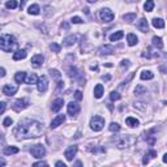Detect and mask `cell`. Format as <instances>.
Segmentation results:
<instances>
[{"mask_svg": "<svg viewBox=\"0 0 167 167\" xmlns=\"http://www.w3.org/2000/svg\"><path fill=\"white\" fill-rule=\"evenodd\" d=\"M63 105H64V99H63V98H58V99H55V101L52 102L51 110H52L54 112H59L60 109L63 107Z\"/></svg>", "mask_w": 167, "mask_h": 167, "instance_id": "14", "label": "cell"}, {"mask_svg": "<svg viewBox=\"0 0 167 167\" xmlns=\"http://www.w3.org/2000/svg\"><path fill=\"white\" fill-rule=\"evenodd\" d=\"M125 123H127V125H129V127H138L140 125V121L137 120L136 118H132V116H129V118H127L125 119Z\"/></svg>", "mask_w": 167, "mask_h": 167, "instance_id": "23", "label": "cell"}, {"mask_svg": "<svg viewBox=\"0 0 167 167\" xmlns=\"http://www.w3.org/2000/svg\"><path fill=\"white\" fill-rule=\"evenodd\" d=\"M27 12H29V14H39V12H41V9H39V5L38 4H33V5L29 7V9H27Z\"/></svg>", "mask_w": 167, "mask_h": 167, "instance_id": "30", "label": "cell"}, {"mask_svg": "<svg viewBox=\"0 0 167 167\" xmlns=\"http://www.w3.org/2000/svg\"><path fill=\"white\" fill-rule=\"evenodd\" d=\"M131 65V63H129V60H121V63H120V67L121 68H128V67Z\"/></svg>", "mask_w": 167, "mask_h": 167, "instance_id": "42", "label": "cell"}, {"mask_svg": "<svg viewBox=\"0 0 167 167\" xmlns=\"http://www.w3.org/2000/svg\"><path fill=\"white\" fill-rule=\"evenodd\" d=\"M50 49H51V51H54V52H60V51H61V46L58 45V43H51Z\"/></svg>", "mask_w": 167, "mask_h": 167, "instance_id": "38", "label": "cell"}, {"mask_svg": "<svg viewBox=\"0 0 167 167\" xmlns=\"http://www.w3.org/2000/svg\"><path fill=\"white\" fill-rule=\"evenodd\" d=\"M26 58V51L25 50H17L16 52L13 54V60L17 61V60H22V59Z\"/></svg>", "mask_w": 167, "mask_h": 167, "instance_id": "17", "label": "cell"}, {"mask_svg": "<svg viewBox=\"0 0 167 167\" xmlns=\"http://www.w3.org/2000/svg\"><path fill=\"white\" fill-rule=\"evenodd\" d=\"M98 0H87V3H97Z\"/></svg>", "mask_w": 167, "mask_h": 167, "instance_id": "55", "label": "cell"}, {"mask_svg": "<svg viewBox=\"0 0 167 167\" xmlns=\"http://www.w3.org/2000/svg\"><path fill=\"white\" fill-rule=\"evenodd\" d=\"M61 26H63V27H64V29H68V27H69V26H68V24H63V25H61Z\"/></svg>", "mask_w": 167, "mask_h": 167, "instance_id": "54", "label": "cell"}, {"mask_svg": "<svg viewBox=\"0 0 167 167\" xmlns=\"http://www.w3.org/2000/svg\"><path fill=\"white\" fill-rule=\"evenodd\" d=\"M72 22H73V24H82L84 21H82L80 17H73V18H72Z\"/></svg>", "mask_w": 167, "mask_h": 167, "instance_id": "44", "label": "cell"}, {"mask_svg": "<svg viewBox=\"0 0 167 167\" xmlns=\"http://www.w3.org/2000/svg\"><path fill=\"white\" fill-rule=\"evenodd\" d=\"M127 42H128V45H129V46H136V45H137V42H138V38H137L134 34L131 33V34L127 35Z\"/></svg>", "mask_w": 167, "mask_h": 167, "instance_id": "22", "label": "cell"}, {"mask_svg": "<svg viewBox=\"0 0 167 167\" xmlns=\"http://www.w3.org/2000/svg\"><path fill=\"white\" fill-rule=\"evenodd\" d=\"M26 2H27V0H21V3H20V8H21V9H24V7H25Z\"/></svg>", "mask_w": 167, "mask_h": 167, "instance_id": "48", "label": "cell"}, {"mask_svg": "<svg viewBox=\"0 0 167 167\" xmlns=\"http://www.w3.org/2000/svg\"><path fill=\"white\" fill-rule=\"evenodd\" d=\"M43 128L42 124L33 119H22L14 127L13 136L17 140H25V138H37L42 134Z\"/></svg>", "mask_w": 167, "mask_h": 167, "instance_id": "1", "label": "cell"}, {"mask_svg": "<svg viewBox=\"0 0 167 167\" xmlns=\"http://www.w3.org/2000/svg\"><path fill=\"white\" fill-rule=\"evenodd\" d=\"M105 127V119L101 116H93L90 120V128L94 131V132H99V131L103 129Z\"/></svg>", "mask_w": 167, "mask_h": 167, "instance_id": "3", "label": "cell"}, {"mask_svg": "<svg viewBox=\"0 0 167 167\" xmlns=\"http://www.w3.org/2000/svg\"><path fill=\"white\" fill-rule=\"evenodd\" d=\"M20 152L18 148H16V146H7L5 149H4V154L5 156H11V154H17Z\"/></svg>", "mask_w": 167, "mask_h": 167, "instance_id": "28", "label": "cell"}, {"mask_svg": "<svg viewBox=\"0 0 167 167\" xmlns=\"http://www.w3.org/2000/svg\"><path fill=\"white\" fill-rule=\"evenodd\" d=\"M38 82V77H37V74H34V73H31L29 77L26 78V84H29V85H34V84H37Z\"/></svg>", "mask_w": 167, "mask_h": 167, "instance_id": "31", "label": "cell"}, {"mask_svg": "<svg viewBox=\"0 0 167 167\" xmlns=\"http://www.w3.org/2000/svg\"><path fill=\"white\" fill-rule=\"evenodd\" d=\"M50 73H51V76H52L55 80H60V77H61V74H60V72H59L58 69H50Z\"/></svg>", "mask_w": 167, "mask_h": 167, "instance_id": "37", "label": "cell"}, {"mask_svg": "<svg viewBox=\"0 0 167 167\" xmlns=\"http://www.w3.org/2000/svg\"><path fill=\"white\" fill-rule=\"evenodd\" d=\"M99 17H101V20L103 22H111L115 17V14L112 13V11L109 9V8H103V9H101V12H99Z\"/></svg>", "mask_w": 167, "mask_h": 167, "instance_id": "4", "label": "cell"}, {"mask_svg": "<svg viewBox=\"0 0 167 167\" xmlns=\"http://www.w3.org/2000/svg\"><path fill=\"white\" fill-rule=\"evenodd\" d=\"M114 52H115V49L112 46H110V45H105V46H102L101 49H99V54H101V55H111Z\"/></svg>", "mask_w": 167, "mask_h": 167, "instance_id": "15", "label": "cell"}, {"mask_svg": "<svg viewBox=\"0 0 167 167\" xmlns=\"http://www.w3.org/2000/svg\"><path fill=\"white\" fill-rule=\"evenodd\" d=\"M140 77H141V80H152V78L154 77V73L152 72V71H142Z\"/></svg>", "mask_w": 167, "mask_h": 167, "instance_id": "27", "label": "cell"}, {"mask_svg": "<svg viewBox=\"0 0 167 167\" xmlns=\"http://www.w3.org/2000/svg\"><path fill=\"white\" fill-rule=\"evenodd\" d=\"M110 78H111L110 74H106V76H102V80H103V81H109Z\"/></svg>", "mask_w": 167, "mask_h": 167, "instance_id": "49", "label": "cell"}, {"mask_svg": "<svg viewBox=\"0 0 167 167\" xmlns=\"http://www.w3.org/2000/svg\"><path fill=\"white\" fill-rule=\"evenodd\" d=\"M37 86H38V90L41 91V93H46L47 91V87H49V80H47V77L45 76V74L38 78Z\"/></svg>", "mask_w": 167, "mask_h": 167, "instance_id": "7", "label": "cell"}, {"mask_svg": "<svg viewBox=\"0 0 167 167\" xmlns=\"http://www.w3.org/2000/svg\"><path fill=\"white\" fill-rule=\"evenodd\" d=\"M159 71L162 73H167V65H161L159 67Z\"/></svg>", "mask_w": 167, "mask_h": 167, "instance_id": "47", "label": "cell"}, {"mask_svg": "<svg viewBox=\"0 0 167 167\" xmlns=\"http://www.w3.org/2000/svg\"><path fill=\"white\" fill-rule=\"evenodd\" d=\"M68 76L71 78H77V77H81V73L78 72V69L76 68V67H71V68L68 69Z\"/></svg>", "mask_w": 167, "mask_h": 167, "instance_id": "21", "label": "cell"}, {"mask_svg": "<svg viewBox=\"0 0 167 167\" xmlns=\"http://www.w3.org/2000/svg\"><path fill=\"white\" fill-rule=\"evenodd\" d=\"M137 29L141 30L142 33H146V31L149 30V25H148V21H146V18H141L140 21L137 24Z\"/></svg>", "mask_w": 167, "mask_h": 167, "instance_id": "16", "label": "cell"}, {"mask_svg": "<svg viewBox=\"0 0 167 167\" xmlns=\"http://www.w3.org/2000/svg\"><path fill=\"white\" fill-rule=\"evenodd\" d=\"M0 76H2V77H4V76H5V69H4V68H2V69H0Z\"/></svg>", "mask_w": 167, "mask_h": 167, "instance_id": "50", "label": "cell"}, {"mask_svg": "<svg viewBox=\"0 0 167 167\" xmlns=\"http://www.w3.org/2000/svg\"><path fill=\"white\" fill-rule=\"evenodd\" d=\"M17 90H18V86L17 85H12V84H8V85H5L3 87V94H5V95H14L16 93H17Z\"/></svg>", "mask_w": 167, "mask_h": 167, "instance_id": "9", "label": "cell"}, {"mask_svg": "<svg viewBox=\"0 0 167 167\" xmlns=\"http://www.w3.org/2000/svg\"><path fill=\"white\" fill-rule=\"evenodd\" d=\"M125 2H128V3H137L138 0H125Z\"/></svg>", "mask_w": 167, "mask_h": 167, "instance_id": "53", "label": "cell"}, {"mask_svg": "<svg viewBox=\"0 0 167 167\" xmlns=\"http://www.w3.org/2000/svg\"><path fill=\"white\" fill-rule=\"evenodd\" d=\"M78 112H80V106H78L76 102H71V103H68V114H69V115L74 116V115H77Z\"/></svg>", "mask_w": 167, "mask_h": 167, "instance_id": "13", "label": "cell"}, {"mask_svg": "<svg viewBox=\"0 0 167 167\" xmlns=\"http://www.w3.org/2000/svg\"><path fill=\"white\" fill-rule=\"evenodd\" d=\"M43 60H45V58H43V55L38 54V55H34L33 58H31V65L34 67V68H39V67H42L43 64Z\"/></svg>", "mask_w": 167, "mask_h": 167, "instance_id": "11", "label": "cell"}, {"mask_svg": "<svg viewBox=\"0 0 167 167\" xmlns=\"http://www.w3.org/2000/svg\"><path fill=\"white\" fill-rule=\"evenodd\" d=\"M163 162H165V163H167V153L163 156Z\"/></svg>", "mask_w": 167, "mask_h": 167, "instance_id": "52", "label": "cell"}, {"mask_svg": "<svg viewBox=\"0 0 167 167\" xmlns=\"http://www.w3.org/2000/svg\"><path fill=\"white\" fill-rule=\"evenodd\" d=\"M5 7L8 9H16V8L18 7V3L16 2V0H9V2L5 3Z\"/></svg>", "mask_w": 167, "mask_h": 167, "instance_id": "36", "label": "cell"}, {"mask_svg": "<svg viewBox=\"0 0 167 167\" xmlns=\"http://www.w3.org/2000/svg\"><path fill=\"white\" fill-rule=\"evenodd\" d=\"M123 20L127 22H132L136 20V13H127V14L123 16Z\"/></svg>", "mask_w": 167, "mask_h": 167, "instance_id": "33", "label": "cell"}, {"mask_svg": "<svg viewBox=\"0 0 167 167\" xmlns=\"http://www.w3.org/2000/svg\"><path fill=\"white\" fill-rule=\"evenodd\" d=\"M156 157H157V152H156V150H149V152L145 154L144 159H142V163H144V165H148L150 158H156Z\"/></svg>", "mask_w": 167, "mask_h": 167, "instance_id": "19", "label": "cell"}, {"mask_svg": "<svg viewBox=\"0 0 167 167\" xmlns=\"http://www.w3.org/2000/svg\"><path fill=\"white\" fill-rule=\"evenodd\" d=\"M145 93H146V87L142 86V85H137L136 89H134V94H136V95H142Z\"/></svg>", "mask_w": 167, "mask_h": 167, "instance_id": "35", "label": "cell"}, {"mask_svg": "<svg viewBox=\"0 0 167 167\" xmlns=\"http://www.w3.org/2000/svg\"><path fill=\"white\" fill-rule=\"evenodd\" d=\"M12 124H13V120H12L11 118H5V119H4V121H3V125L4 127H9Z\"/></svg>", "mask_w": 167, "mask_h": 167, "instance_id": "41", "label": "cell"}, {"mask_svg": "<svg viewBox=\"0 0 167 167\" xmlns=\"http://www.w3.org/2000/svg\"><path fill=\"white\" fill-rule=\"evenodd\" d=\"M65 121V115L64 114H60V115H58L56 118H54L52 119V121H51V129H55V128H58L59 125H61Z\"/></svg>", "mask_w": 167, "mask_h": 167, "instance_id": "8", "label": "cell"}, {"mask_svg": "<svg viewBox=\"0 0 167 167\" xmlns=\"http://www.w3.org/2000/svg\"><path fill=\"white\" fill-rule=\"evenodd\" d=\"M123 37H124V33H123L121 30H119V31H116V33L110 35V41L111 42H116V41H119V39H121Z\"/></svg>", "mask_w": 167, "mask_h": 167, "instance_id": "24", "label": "cell"}, {"mask_svg": "<svg viewBox=\"0 0 167 167\" xmlns=\"http://www.w3.org/2000/svg\"><path fill=\"white\" fill-rule=\"evenodd\" d=\"M110 98H111V101H119V99L121 98V95L118 93V91H111V94H110Z\"/></svg>", "mask_w": 167, "mask_h": 167, "instance_id": "40", "label": "cell"}, {"mask_svg": "<svg viewBox=\"0 0 167 167\" xmlns=\"http://www.w3.org/2000/svg\"><path fill=\"white\" fill-rule=\"evenodd\" d=\"M0 105H2V109H0V114H4V111H5V105H7V103H5V102H2Z\"/></svg>", "mask_w": 167, "mask_h": 167, "instance_id": "46", "label": "cell"}, {"mask_svg": "<svg viewBox=\"0 0 167 167\" xmlns=\"http://www.w3.org/2000/svg\"><path fill=\"white\" fill-rule=\"evenodd\" d=\"M116 146L119 149H124L129 146V137L128 136H121L119 140L116 141Z\"/></svg>", "mask_w": 167, "mask_h": 167, "instance_id": "12", "label": "cell"}, {"mask_svg": "<svg viewBox=\"0 0 167 167\" xmlns=\"http://www.w3.org/2000/svg\"><path fill=\"white\" fill-rule=\"evenodd\" d=\"M77 154V146H69L68 149L65 150V153H64V156H65V158H67V161H73V158H74V156Z\"/></svg>", "mask_w": 167, "mask_h": 167, "instance_id": "10", "label": "cell"}, {"mask_svg": "<svg viewBox=\"0 0 167 167\" xmlns=\"http://www.w3.org/2000/svg\"><path fill=\"white\" fill-rule=\"evenodd\" d=\"M153 8H154V2H153V0H146V3L144 4V9L146 12H152Z\"/></svg>", "mask_w": 167, "mask_h": 167, "instance_id": "32", "label": "cell"}, {"mask_svg": "<svg viewBox=\"0 0 167 167\" xmlns=\"http://www.w3.org/2000/svg\"><path fill=\"white\" fill-rule=\"evenodd\" d=\"M33 166H34V167H38V166H47V163H46V162H43V161H41V162H35Z\"/></svg>", "mask_w": 167, "mask_h": 167, "instance_id": "45", "label": "cell"}, {"mask_svg": "<svg viewBox=\"0 0 167 167\" xmlns=\"http://www.w3.org/2000/svg\"><path fill=\"white\" fill-rule=\"evenodd\" d=\"M56 166H59V167H65V163H63V162H56Z\"/></svg>", "mask_w": 167, "mask_h": 167, "instance_id": "51", "label": "cell"}, {"mask_svg": "<svg viewBox=\"0 0 167 167\" xmlns=\"http://www.w3.org/2000/svg\"><path fill=\"white\" fill-rule=\"evenodd\" d=\"M74 98H76L77 101H81V99H82V93L80 90H76V93H74Z\"/></svg>", "mask_w": 167, "mask_h": 167, "instance_id": "43", "label": "cell"}, {"mask_svg": "<svg viewBox=\"0 0 167 167\" xmlns=\"http://www.w3.org/2000/svg\"><path fill=\"white\" fill-rule=\"evenodd\" d=\"M27 105H29V102H27L26 99H17V101L13 102L12 109H13L16 112H20V111H22L24 109H26Z\"/></svg>", "mask_w": 167, "mask_h": 167, "instance_id": "6", "label": "cell"}, {"mask_svg": "<svg viewBox=\"0 0 167 167\" xmlns=\"http://www.w3.org/2000/svg\"><path fill=\"white\" fill-rule=\"evenodd\" d=\"M30 153L34 158H42V157H45V154H46V149L43 145L38 144V145H34L33 148L30 149Z\"/></svg>", "mask_w": 167, "mask_h": 167, "instance_id": "5", "label": "cell"}, {"mask_svg": "<svg viewBox=\"0 0 167 167\" xmlns=\"http://www.w3.org/2000/svg\"><path fill=\"white\" fill-rule=\"evenodd\" d=\"M17 46L16 38L11 34H3L0 37V49L4 52H12L14 50V47Z\"/></svg>", "mask_w": 167, "mask_h": 167, "instance_id": "2", "label": "cell"}, {"mask_svg": "<svg viewBox=\"0 0 167 167\" xmlns=\"http://www.w3.org/2000/svg\"><path fill=\"white\" fill-rule=\"evenodd\" d=\"M153 56H158V54H152V49H150V47H148V49L144 51V54H142V58H146V59H150Z\"/></svg>", "mask_w": 167, "mask_h": 167, "instance_id": "34", "label": "cell"}, {"mask_svg": "<svg viewBox=\"0 0 167 167\" xmlns=\"http://www.w3.org/2000/svg\"><path fill=\"white\" fill-rule=\"evenodd\" d=\"M25 80H26V73L25 72H18V73L14 74V81L17 84H22Z\"/></svg>", "mask_w": 167, "mask_h": 167, "instance_id": "25", "label": "cell"}, {"mask_svg": "<svg viewBox=\"0 0 167 167\" xmlns=\"http://www.w3.org/2000/svg\"><path fill=\"white\" fill-rule=\"evenodd\" d=\"M152 42H153V46H156L157 49H159V50L163 47V42H162V38L161 37H153Z\"/></svg>", "mask_w": 167, "mask_h": 167, "instance_id": "29", "label": "cell"}, {"mask_svg": "<svg viewBox=\"0 0 167 167\" xmlns=\"http://www.w3.org/2000/svg\"><path fill=\"white\" fill-rule=\"evenodd\" d=\"M103 93H105V89H103V86L101 84H98V85L94 87V97L97 99H99V98L103 97Z\"/></svg>", "mask_w": 167, "mask_h": 167, "instance_id": "18", "label": "cell"}, {"mask_svg": "<svg viewBox=\"0 0 167 167\" xmlns=\"http://www.w3.org/2000/svg\"><path fill=\"white\" fill-rule=\"evenodd\" d=\"M152 24H153L154 27H157V29H163L165 27V21L162 18H153Z\"/></svg>", "mask_w": 167, "mask_h": 167, "instance_id": "26", "label": "cell"}, {"mask_svg": "<svg viewBox=\"0 0 167 167\" xmlns=\"http://www.w3.org/2000/svg\"><path fill=\"white\" fill-rule=\"evenodd\" d=\"M109 128H110L111 132H119V131H120V125H119L118 123H111Z\"/></svg>", "mask_w": 167, "mask_h": 167, "instance_id": "39", "label": "cell"}, {"mask_svg": "<svg viewBox=\"0 0 167 167\" xmlns=\"http://www.w3.org/2000/svg\"><path fill=\"white\" fill-rule=\"evenodd\" d=\"M77 35H69V37H67L65 39H64V46H67V47H69V46H73L74 43H76V41H77Z\"/></svg>", "mask_w": 167, "mask_h": 167, "instance_id": "20", "label": "cell"}]
</instances>
